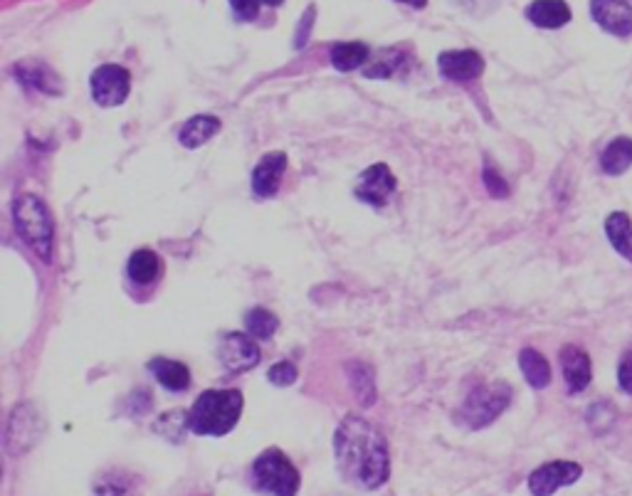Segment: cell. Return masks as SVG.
Instances as JSON below:
<instances>
[{
	"label": "cell",
	"mask_w": 632,
	"mask_h": 496,
	"mask_svg": "<svg viewBox=\"0 0 632 496\" xmlns=\"http://www.w3.org/2000/svg\"><path fill=\"white\" fill-rule=\"evenodd\" d=\"M334 459L341 479L363 492H376L391 477V450L378 427L361 415H346L334 432Z\"/></svg>",
	"instance_id": "cell-1"
},
{
	"label": "cell",
	"mask_w": 632,
	"mask_h": 496,
	"mask_svg": "<svg viewBox=\"0 0 632 496\" xmlns=\"http://www.w3.org/2000/svg\"><path fill=\"white\" fill-rule=\"evenodd\" d=\"M242 405L240 390H205L188 413V430L203 437L228 435L240 422Z\"/></svg>",
	"instance_id": "cell-2"
},
{
	"label": "cell",
	"mask_w": 632,
	"mask_h": 496,
	"mask_svg": "<svg viewBox=\"0 0 632 496\" xmlns=\"http://www.w3.org/2000/svg\"><path fill=\"white\" fill-rule=\"evenodd\" d=\"M13 223L20 240L40 257L42 262L52 260V245H55V223L38 195H18L13 203Z\"/></svg>",
	"instance_id": "cell-3"
},
{
	"label": "cell",
	"mask_w": 632,
	"mask_h": 496,
	"mask_svg": "<svg viewBox=\"0 0 632 496\" xmlns=\"http://www.w3.org/2000/svg\"><path fill=\"white\" fill-rule=\"evenodd\" d=\"M250 479L252 489L265 496H297L302 487L299 469L277 447H270L252 462Z\"/></svg>",
	"instance_id": "cell-4"
},
{
	"label": "cell",
	"mask_w": 632,
	"mask_h": 496,
	"mask_svg": "<svg viewBox=\"0 0 632 496\" xmlns=\"http://www.w3.org/2000/svg\"><path fill=\"white\" fill-rule=\"evenodd\" d=\"M512 385L509 383H482L467 395V400L460 408V420L465 422L470 430H482V427L492 425L504 410L512 403Z\"/></svg>",
	"instance_id": "cell-5"
},
{
	"label": "cell",
	"mask_w": 632,
	"mask_h": 496,
	"mask_svg": "<svg viewBox=\"0 0 632 496\" xmlns=\"http://www.w3.org/2000/svg\"><path fill=\"white\" fill-rule=\"evenodd\" d=\"M42 432V420L40 413L30 403L15 405V410L10 413L8 427H5V450L8 455L20 457L30 450V447L38 445Z\"/></svg>",
	"instance_id": "cell-6"
},
{
	"label": "cell",
	"mask_w": 632,
	"mask_h": 496,
	"mask_svg": "<svg viewBox=\"0 0 632 496\" xmlns=\"http://www.w3.org/2000/svg\"><path fill=\"white\" fill-rule=\"evenodd\" d=\"M89 87L99 107H119L131 92V75L121 65H102L92 72Z\"/></svg>",
	"instance_id": "cell-7"
},
{
	"label": "cell",
	"mask_w": 632,
	"mask_h": 496,
	"mask_svg": "<svg viewBox=\"0 0 632 496\" xmlns=\"http://www.w3.org/2000/svg\"><path fill=\"white\" fill-rule=\"evenodd\" d=\"M583 477V467L568 459H553L529 474L531 496H553L561 487H571Z\"/></svg>",
	"instance_id": "cell-8"
},
{
	"label": "cell",
	"mask_w": 632,
	"mask_h": 496,
	"mask_svg": "<svg viewBox=\"0 0 632 496\" xmlns=\"http://www.w3.org/2000/svg\"><path fill=\"white\" fill-rule=\"evenodd\" d=\"M395 186H398V181H395L391 168L386 163H376V166H368L361 173L354 193L361 203L373 205V208H383L395 193Z\"/></svg>",
	"instance_id": "cell-9"
},
{
	"label": "cell",
	"mask_w": 632,
	"mask_h": 496,
	"mask_svg": "<svg viewBox=\"0 0 632 496\" xmlns=\"http://www.w3.org/2000/svg\"><path fill=\"white\" fill-rule=\"evenodd\" d=\"M220 363L230 373H245L260 363V348H257L255 336L247 334H225L220 341Z\"/></svg>",
	"instance_id": "cell-10"
},
{
	"label": "cell",
	"mask_w": 632,
	"mask_h": 496,
	"mask_svg": "<svg viewBox=\"0 0 632 496\" xmlns=\"http://www.w3.org/2000/svg\"><path fill=\"white\" fill-rule=\"evenodd\" d=\"M591 18L613 38L625 40L632 35V5L628 0H591Z\"/></svg>",
	"instance_id": "cell-11"
},
{
	"label": "cell",
	"mask_w": 632,
	"mask_h": 496,
	"mask_svg": "<svg viewBox=\"0 0 632 496\" xmlns=\"http://www.w3.org/2000/svg\"><path fill=\"white\" fill-rule=\"evenodd\" d=\"M558 361H561L563 381H566L568 393L578 395L583 390H588V385L593 381V363L591 356L581 346H563L561 353H558Z\"/></svg>",
	"instance_id": "cell-12"
},
{
	"label": "cell",
	"mask_w": 632,
	"mask_h": 496,
	"mask_svg": "<svg viewBox=\"0 0 632 496\" xmlns=\"http://www.w3.org/2000/svg\"><path fill=\"white\" fill-rule=\"evenodd\" d=\"M437 70L450 82H472L484 72V60L477 50H447L437 57Z\"/></svg>",
	"instance_id": "cell-13"
},
{
	"label": "cell",
	"mask_w": 632,
	"mask_h": 496,
	"mask_svg": "<svg viewBox=\"0 0 632 496\" xmlns=\"http://www.w3.org/2000/svg\"><path fill=\"white\" fill-rule=\"evenodd\" d=\"M284 171H287V156L282 151L267 153L252 171V193L257 198H272L282 186Z\"/></svg>",
	"instance_id": "cell-14"
},
{
	"label": "cell",
	"mask_w": 632,
	"mask_h": 496,
	"mask_svg": "<svg viewBox=\"0 0 632 496\" xmlns=\"http://www.w3.org/2000/svg\"><path fill=\"white\" fill-rule=\"evenodd\" d=\"M524 15L531 25L544 30L563 28V25L571 23L573 18L571 5H568L566 0H534V3H529Z\"/></svg>",
	"instance_id": "cell-15"
},
{
	"label": "cell",
	"mask_w": 632,
	"mask_h": 496,
	"mask_svg": "<svg viewBox=\"0 0 632 496\" xmlns=\"http://www.w3.org/2000/svg\"><path fill=\"white\" fill-rule=\"evenodd\" d=\"M149 371L154 373L158 385H163L171 393H183L191 385V371L186 363L171 361V358H154L149 361Z\"/></svg>",
	"instance_id": "cell-16"
},
{
	"label": "cell",
	"mask_w": 632,
	"mask_h": 496,
	"mask_svg": "<svg viewBox=\"0 0 632 496\" xmlns=\"http://www.w3.org/2000/svg\"><path fill=\"white\" fill-rule=\"evenodd\" d=\"M632 166V139L630 136H615L603 153H600V171L605 176L615 178L623 176L625 171Z\"/></svg>",
	"instance_id": "cell-17"
},
{
	"label": "cell",
	"mask_w": 632,
	"mask_h": 496,
	"mask_svg": "<svg viewBox=\"0 0 632 496\" xmlns=\"http://www.w3.org/2000/svg\"><path fill=\"white\" fill-rule=\"evenodd\" d=\"M220 119L218 116H210V114H200L188 119L183 124V129L178 131V141H181L186 149H198V146L208 144L215 134L220 131Z\"/></svg>",
	"instance_id": "cell-18"
},
{
	"label": "cell",
	"mask_w": 632,
	"mask_h": 496,
	"mask_svg": "<svg viewBox=\"0 0 632 496\" xmlns=\"http://www.w3.org/2000/svg\"><path fill=\"white\" fill-rule=\"evenodd\" d=\"M605 235H608V242L613 245V250L632 265V220H630V215L620 213V210L610 213L608 218H605Z\"/></svg>",
	"instance_id": "cell-19"
},
{
	"label": "cell",
	"mask_w": 632,
	"mask_h": 496,
	"mask_svg": "<svg viewBox=\"0 0 632 496\" xmlns=\"http://www.w3.org/2000/svg\"><path fill=\"white\" fill-rule=\"evenodd\" d=\"M329 60L339 72H354L371 60V50L363 42H336L329 47Z\"/></svg>",
	"instance_id": "cell-20"
},
{
	"label": "cell",
	"mask_w": 632,
	"mask_h": 496,
	"mask_svg": "<svg viewBox=\"0 0 632 496\" xmlns=\"http://www.w3.org/2000/svg\"><path fill=\"white\" fill-rule=\"evenodd\" d=\"M519 368L531 388L534 390L549 388L551 366H549V361H546V356H541L536 348H524V351L519 353Z\"/></svg>",
	"instance_id": "cell-21"
},
{
	"label": "cell",
	"mask_w": 632,
	"mask_h": 496,
	"mask_svg": "<svg viewBox=\"0 0 632 496\" xmlns=\"http://www.w3.org/2000/svg\"><path fill=\"white\" fill-rule=\"evenodd\" d=\"M126 272H129V279L134 284L149 287V284L156 282L158 274H161V257H158L154 250H136L134 255L129 257Z\"/></svg>",
	"instance_id": "cell-22"
},
{
	"label": "cell",
	"mask_w": 632,
	"mask_h": 496,
	"mask_svg": "<svg viewBox=\"0 0 632 496\" xmlns=\"http://www.w3.org/2000/svg\"><path fill=\"white\" fill-rule=\"evenodd\" d=\"M403 52L400 50H381L373 60L363 65V75L368 79H386L391 77L400 65H403Z\"/></svg>",
	"instance_id": "cell-23"
},
{
	"label": "cell",
	"mask_w": 632,
	"mask_h": 496,
	"mask_svg": "<svg viewBox=\"0 0 632 496\" xmlns=\"http://www.w3.org/2000/svg\"><path fill=\"white\" fill-rule=\"evenodd\" d=\"M277 326H279V321H277V316L272 314V311L262 309V306L247 311L245 329H247V334L255 336V339H260V341L272 339V334L277 331Z\"/></svg>",
	"instance_id": "cell-24"
},
{
	"label": "cell",
	"mask_w": 632,
	"mask_h": 496,
	"mask_svg": "<svg viewBox=\"0 0 632 496\" xmlns=\"http://www.w3.org/2000/svg\"><path fill=\"white\" fill-rule=\"evenodd\" d=\"M351 383H354L356 395L361 398L363 405H371L376 403V383H373V373L371 368L363 366V363H351Z\"/></svg>",
	"instance_id": "cell-25"
},
{
	"label": "cell",
	"mask_w": 632,
	"mask_h": 496,
	"mask_svg": "<svg viewBox=\"0 0 632 496\" xmlns=\"http://www.w3.org/2000/svg\"><path fill=\"white\" fill-rule=\"evenodd\" d=\"M188 427V413H166L161 420L156 422V430L161 432L163 437H168L171 442H181L183 440V432Z\"/></svg>",
	"instance_id": "cell-26"
},
{
	"label": "cell",
	"mask_w": 632,
	"mask_h": 496,
	"mask_svg": "<svg viewBox=\"0 0 632 496\" xmlns=\"http://www.w3.org/2000/svg\"><path fill=\"white\" fill-rule=\"evenodd\" d=\"M297 366L289 361H282V363H275V366L267 371V381H270L272 385H279V388H287V385L297 383Z\"/></svg>",
	"instance_id": "cell-27"
},
{
	"label": "cell",
	"mask_w": 632,
	"mask_h": 496,
	"mask_svg": "<svg viewBox=\"0 0 632 496\" xmlns=\"http://www.w3.org/2000/svg\"><path fill=\"white\" fill-rule=\"evenodd\" d=\"M618 388L632 398V348L620 356L618 363Z\"/></svg>",
	"instance_id": "cell-28"
},
{
	"label": "cell",
	"mask_w": 632,
	"mask_h": 496,
	"mask_svg": "<svg viewBox=\"0 0 632 496\" xmlns=\"http://www.w3.org/2000/svg\"><path fill=\"white\" fill-rule=\"evenodd\" d=\"M484 186H487V191L494 195V198H507L509 195V186L504 183V178L499 176L497 171H492V166L484 168Z\"/></svg>",
	"instance_id": "cell-29"
},
{
	"label": "cell",
	"mask_w": 632,
	"mask_h": 496,
	"mask_svg": "<svg viewBox=\"0 0 632 496\" xmlns=\"http://www.w3.org/2000/svg\"><path fill=\"white\" fill-rule=\"evenodd\" d=\"M262 0H230V8L240 20H255L260 15Z\"/></svg>",
	"instance_id": "cell-30"
},
{
	"label": "cell",
	"mask_w": 632,
	"mask_h": 496,
	"mask_svg": "<svg viewBox=\"0 0 632 496\" xmlns=\"http://www.w3.org/2000/svg\"><path fill=\"white\" fill-rule=\"evenodd\" d=\"M314 13L316 10L314 8H307V13H304V18H302V28H299V33H297V42H294V45L297 47H304L307 45V40H309V30H312V23H314Z\"/></svg>",
	"instance_id": "cell-31"
},
{
	"label": "cell",
	"mask_w": 632,
	"mask_h": 496,
	"mask_svg": "<svg viewBox=\"0 0 632 496\" xmlns=\"http://www.w3.org/2000/svg\"><path fill=\"white\" fill-rule=\"evenodd\" d=\"M398 3L410 5V8H425V5H428V0H398Z\"/></svg>",
	"instance_id": "cell-32"
},
{
	"label": "cell",
	"mask_w": 632,
	"mask_h": 496,
	"mask_svg": "<svg viewBox=\"0 0 632 496\" xmlns=\"http://www.w3.org/2000/svg\"><path fill=\"white\" fill-rule=\"evenodd\" d=\"M262 3H267V5H272V8H277V5H282L284 0H262Z\"/></svg>",
	"instance_id": "cell-33"
}]
</instances>
